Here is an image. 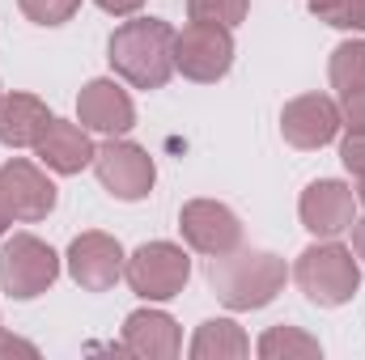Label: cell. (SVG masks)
<instances>
[{
  "label": "cell",
  "instance_id": "2e32d148",
  "mask_svg": "<svg viewBox=\"0 0 365 360\" xmlns=\"http://www.w3.org/2000/svg\"><path fill=\"white\" fill-rule=\"evenodd\" d=\"M47 123H51V115H47V106L38 97H30V93L0 97V144L30 149V144H38V136L47 132Z\"/></svg>",
  "mask_w": 365,
  "mask_h": 360
},
{
  "label": "cell",
  "instance_id": "30bf717a",
  "mask_svg": "<svg viewBox=\"0 0 365 360\" xmlns=\"http://www.w3.org/2000/svg\"><path fill=\"white\" fill-rule=\"evenodd\" d=\"M68 271L86 292H106L123 271V250L110 233H81L68 246Z\"/></svg>",
  "mask_w": 365,
  "mask_h": 360
},
{
  "label": "cell",
  "instance_id": "ac0fdd59",
  "mask_svg": "<svg viewBox=\"0 0 365 360\" xmlns=\"http://www.w3.org/2000/svg\"><path fill=\"white\" fill-rule=\"evenodd\" d=\"M259 356L264 360H314L319 356V339H310L297 327H272L259 339Z\"/></svg>",
  "mask_w": 365,
  "mask_h": 360
},
{
  "label": "cell",
  "instance_id": "484cf974",
  "mask_svg": "<svg viewBox=\"0 0 365 360\" xmlns=\"http://www.w3.org/2000/svg\"><path fill=\"white\" fill-rule=\"evenodd\" d=\"M98 9H106V13H115V17H128V13H136L145 0H93Z\"/></svg>",
  "mask_w": 365,
  "mask_h": 360
},
{
  "label": "cell",
  "instance_id": "7402d4cb",
  "mask_svg": "<svg viewBox=\"0 0 365 360\" xmlns=\"http://www.w3.org/2000/svg\"><path fill=\"white\" fill-rule=\"evenodd\" d=\"M17 4L34 26H64L81 9V0H17Z\"/></svg>",
  "mask_w": 365,
  "mask_h": 360
},
{
  "label": "cell",
  "instance_id": "52a82bcc",
  "mask_svg": "<svg viewBox=\"0 0 365 360\" xmlns=\"http://www.w3.org/2000/svg\"><path fill=\"white\" fill-rule=\"evenodd\" d=\"M93 170H98V182L115 195V199H145L153 191V157L140 149V144H128V140H110L98 149L93 157Z\"/></svg>",
  "mask_w": 365,
  "mask_h": 360
},
{
  "label": "cell",
  "instance_id": "9c48e42d",
  "mask_svg": "<svg viewBox=\"0 0 365 360\" xmlns=\"http://www.w3.org/2000/svg\"><path fill=\"white\" fill-rule=\"evenodd\" d=\"M340 123H344V119H340L336 102L323 97V93L293 97V102L280 110V132H284V140L297 144V149H323V144H331L336 132H340Z\"/></svg>",
  "mask_w": 365,
  "mask_h": 360
},
{
  "label": "cell",
  "instance_id": "3957f363",
  "mask_svg": "<svg viewBox=\"0 0 365 360\" xmlns=\"http://www.w3.org/2000/svg\"><path fill=\"white\" fill-rule=\"evenodd\" d=\"M293 280H297V288L306 292V301L331 309V305L353 301V292L361 288V268H357V259H353L344 246L323 242V246H310V250L297 255Z\"/></svg>",
  "mask_w": 365,
  "mask_h": 360
},
{
  "label": "cell",
  "instance_id": "4316f807",
  "mask_svg": "<svg viewBox=\"0 0 365 360\" xmlns=\"http://www.w3.org/2000/svg\"><path fill=\"white\" fill-rule=\"evenodd\" d=\"M353 250L365 259V221H353Z\"/></svg>",
  "mask_w": 365,
  "mask_h": 360
},
{
  "label": "cell",
  "instance_id": "6da1fadb",
  "mask_svg": "<svg viewBox=\"0 0 365 360\" xmlns=\"http://www.w3.org/2000/svg\"><path fill=\"white\" fill-rule=\"evenodd\" d=\"M110 68L136 90H162L175 73V30L158 17L123 21L110 34Z\"/></svg>",
  "mask_w": 365,
  "mask_h": 360
},
{
  "label": "cell",
  "instance_id": "83f0119b",
  "mask_svg": "<svg viewBox=\"0 0 365 360\" xmlns=\"http://www.w3.org/2000/svg\"><path fill=\"white\" fill-rule=\"evenodd\" d=\"M13 225V212H9V203H4V191H0V233Z\"/></svg>",
  "mask_w": 365,
  "mask_h": 360
},
{
  "label": "cell",
  "instance_id": "d4e9b609",
  "mask_svg": "<svg viewBox=\"0 0 365 360\" xmlns=\"http://www.w3.org/2000/svg\"><path fill=\"white\" fill-rule=\"evenodd\" d=\"M4 356H38V348L34 344H26V339H17V335H0V360Z\"/></svg>",
  "mask_w": 365,
  "mask_h": 360
},
{
  "label": "cell",
  "instance_id": "8992f818",
  "mask_svg": "<svg viewBox=\"0 0 365 360\" xmlns=\"http://www.w3.org/2000/svg\"><path fill=\"white\" fill-rule=\"evenodd\" d=\"M123 275H128L132 292H140L145 301H170V297L182 292V284L191 275V263H187V255H182L179 246L149 242V246H140L128 259V271Z\"/></svg>",
  "mask_w": 365,
  "mask_h": 360
},
{
  "label": "cell",
  "instance_id": "8fae6325",
  "mask_svg": "<svg viewBox=\"0 0 365 360\" xmlns=\"http://www.w3.org/2000/svg\"><path fill=\"white\" fill-rule=\"evenodd\" d=\"M0 191H4V203H9V212L17 221H43L56 208L51 179L38 166L21 162V157H13L9 166H0Z\"/></svg>",
  "mask_w": 365,
  "mask_h": 360
},
{
  "label": "cell",
  "instance_id": "4fadbf2b",
  "mask_svg": "<svg viewBox=\"0 0 365 360\" xmlns=\"http://www.w3.org/2000/svg\"><path fill=\"white\" fill-rule=\"evenodd\" d=\"M179 348H182V339H179V327H175L170 314H162V309L128 314L119 352L140 356V360H170V356H179Z\"/></svg>",
  "mask_w": 365,
  "mask_h": 360
},
{
  "label": "cell",
  "instance_id": "d6986e66",
  "mask_svg": "<svg viewBox=\"0 0 365 360\" xmlns=\"http://www.w3.org/2000/svg\"><path fill=\"white\" fill-rule=\"evenodd\" d=\"M331 85L344 97L365 90V43H340L331 51Z\"/></svg>",
  "mask_w": 365,
  "mask_h": 360
},
{
  "label": "cell",
  "instance_id": "e0dca14e",
  "mask_svg": "<svg viewBox=\"0 0 365 360\" xmlns=\"http://www.w3.org/2000/svg\"><path fill=\"white\" fill-rule=\"evenodd\" d=\"M247 352H251V344H247L242 327H234L230 318L204 322L195 331V339H191V356L195 360H242Z\"/></svg>",
  "mask_w": 365,
  "mask_h": 360
},
{
  "label": "cell",
  "instance_id": "44dd1931",
  "mask_svg": "<svg viewBox=\"0 0 365 360\" xmlns=\"http://www.w3.org/2000/svg\"><path fill=\"white\" fill-rule=\"evenodd\" d=\"M191 21H212V26H238L247 17V0H187Z\"/></svg>",
  "mask_w": 365,
  "mask_h": 360
},
{
  "label": "cell",
  "instance_id": "603a6c76",
  "mask_svg": "<svg viewBox=\"0 0 365 360\" xmlns=\"http://www.w3.org/2000/svg\"><path fill=\"white\" fill-rule=\"evenodd\" d=\"M344 127L349 136H365V90L344 97Z\"/></svg>",
  "mask_w": 365,
  "mask_h": 360
},
{
  "label": "cell",
  "instance_id": "5bb4252c",
  "mask_svg": "<svg viewBox=\"0 0 365 360\" xmlns=\"http://www.w3.org/2000/svg\"><path fill=\"white\" fill-rule=\"evenodd\" d=\"M77 115L81 123L93 127V132H106V136H119L136 123V106L132 97L119 90L115 81H90L81 97H77Z\"/></svg>",
  "mask_w": 365,
  "mask_h": 360
},
{
  "label": "cell",
  "instance_id": "ffe728a7",
  "mask_svg": "<svg viewBox=\"0 0 365 360\" xmlns=\"http://www.w3.org/2000/svg\"><path fill=\"white\" fill-rule=\"evenodd\" d=\"M310 13L336 30H365V0H310Z\"/></svg>",
  "mask_w": 365,
  "mask_h": 360
},
{
  "label": "cell",
  "instance_id": "5b68a950",
  "mask_svg": "<svg viewBox=\"0 0 365 360\" xmlns=\"http://www.w3.org/2000/svg\"><path fill=\"white\" fill-rule=\"evenodd\" d=\"M234 64V38L225 26L191 21L182 34H175V68L191 81H221Z\"/></svg>",
  "mask_w": 365,
  "mask_h": 360
},
{
  "label": "cell",
  "instance_id": "9a60e30c",
  "mask_svg": "<svg viewBox=\"0 0 365 360\" xmlns=\"http://www.w3.org/2000/svg\"><path fill=\"white\" fill-rule=\"evenodd\" d=\"M34 149H38L43 166H51L56 174H77V170H86L93 157H98V149L90 144V136H86L77 123H60V119L47 123V132L38 136Z\"/></svg>",
  "mask_w": 365,
  "mask_h": 360
},
{
  "label": "cell",
  "instance_id": "ba28073f",
  "mask_svg": "<svg viewBox=\"0 0 365 360\" xmlns=\"http://www.w3.org/2000/svg\"><path fill=\"white\" fill-rule=\"evenodd\" d=\"M179 229L200 255H225V250H234L242 242L238 216L217 199H191L179 212Z\"/></svg>",
  "mask_w": 365,
  "mask_h": 360
},
{
  "label": "cell",
  "instance_id": "cb8c5ba5",
  "mask_svg": "<svg viewBox=\"0 0 365 360\" xmlns=\"http://www.w3.org/2000/svg\"><path fill=\"white\" fill-rule=\"evenodd\" d=\"M340 162L357 174V179H365V136H349L344 140V149H340Z\"/></svg>",
  "mask_w": 365,
  "mask_h": 360
},
{
  "label": "cell",
  "instance_id": "7c38bea8",
  "mask_svg": "<svg viewBox=\"0 0 365 360\" xmlns=\"http://www.w3.org/2000/svg\"><path fill=\"white\" fill-rule=\"evenodd\" d=\"M302 225L314 233V238H336L344 229H353V191L336 179H323V182H310L302 191Z\"/></svg>",
  "mask_w": 365,
  "mask_h": 360
},
{
  "label": "cell",
  "instance_id": "277c9868",
  "mask_svg": "<svg viewBox=\"0 0 365 360\" xmlns=\"http://www.w3.org/2000/svg\"><path fill=\"white\" fill-rule=\"evenodd\" d=\"M56 275H60V259L38 238L17 233V238L4 242V250H0V284H4L9 297H21V301L38 297V292H47L56 284Z\"/></svg>",
  "mask_w": 365,
  "mask_h": 360
},
{
  "label": "cell",
  "instance_id": "7a4b0ae2",
  "mask_svg": "<svg viewBox=\"0 0 365 360\" xmlns=\"http://www.w3.org/2000/svg\"><path fill=\"white\" fill-rule=\"evenodd\" d=\"M208 284L230 309H264L276 292L284 288V259L268 250H225L212 255Z\"/></svg>",
  "mask_w": 365,
  "mask_h": 360
},
{
  "label": "cell",
  "instance_id": "f1b7e54d",
  "mask_svg": "<svg viewBox=\"0 0 365 360\" xmlns=\"http://www.w3.org/2000/svg\"><path fill=\"white\" fill-rule=\"evenodd\" d=\"M357 191H361V203H365V179H361V186H357Z\"/></svg>",
  "mask_w": 365,
  "mask_h": 360
}]
</instances>
